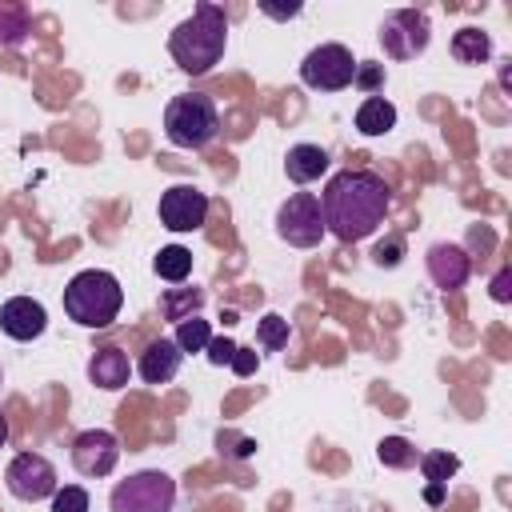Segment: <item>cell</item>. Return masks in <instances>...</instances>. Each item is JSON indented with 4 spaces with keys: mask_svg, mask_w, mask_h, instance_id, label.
<instances>
[{
    "mask_svg": "<svg viewBox=\"0 0 512 512\" xmlns=\"http://www.w3.org/2000/svg\"><path fill=\"white\" fill-rule=\"evenodd\" d=\"M424 500H428V504H440V500H444V484H428V488H424Z\"/></svg>",
    "mask_w": 512,
    "mask_h": 512,
    "instance_id": "33",
    "label": "cell"
},
{
    "mask_svg": "<svg viewBox=\"0 0 512 512\" xmlns=\"http://www.w3.org/2000/svg\"><path fill=\"white\" fill-rule=\"evenodd\" d=\"M172 504H176V480L160 468L132 472L108 496L112 512H172Z\"/></svg>",
    "mask_w": 512,
    "mask_h": 512,
    "instance_id": "5",
    "label": "cell"
},
{
    "mask_svg": "<svg viewBox=\"0 0 512 512\" xmlns=\"http://www.w3.org/2000/svg\"><path fill=\"white\" fill-rule=\"evenodd\" d=\"M52 512H88V492L80 484H64L52 492Z\"/></svg>",
    "mask_w": 512,
    "mask_h": 512,
    "instance_id": "26",
    "label": "cell"
},
{
    "mask_svg": "<svg viewBox=\"0 0 512 512\" xmlns=\"http://www.w3.org/2000/svg\"><path fill=\"white\" fill-rule=\"evenodd\" d=\"M376 456H380V464H384V468H412V464L420 460L416 444H412V440H404V436H384V440L376 444Z\"/></svg>",
    "mask_w": 512,
    "mask_h": 512,
    "instance_id": "22",
    "label": "cell"
},
{
    "mask_svg": "<svg viewBox=\"0 0 512 512\" xmlns=\"http://www.w3.org/2000/svg\"><path fill=\"white\" fill-rule=\"evenodd\" d=\"M356 128L360 136H388L396 128V104L388 96H364L356 108Z\"/></svg>",
    "mask_w": 512,
    "mask_h": 512,
    "instance_id": "17",
    "label": "cell"
},
{
    "mask_svg": "<svg viewBox=\"0 0 512 512\" xmlns=\"http://www.w3.org/2000/svg\"><path fill=\"white\" fill-rule=\"evenodd\" d=\"M508 284H512V272H508V268H500V272H496V280H492V300H496V304H508V296H512V288H508Z\"/></svg>",
    "mask_w": 512,
    "mask_h": 512,
    "instance_id": "31",
    "label": "cell"
},
{
    "mask_svg": "<svg viewBox=\"0 0 512 512\" xmlns=\"http://www.w3.org/2000/svg\"><path fill=\"white\" fill-rule=\"evenodd\" d=\"M208 220V196L196 184H172L160 192V224L168 232H196Z\"/></svg>",
    "mask_w": 512,
    "mask_h": 512,
    "instance_id": "10",
    "label": "cell"
},
{
    "mask_svg": "<svg viewBox=\"0 0 512 512\" xmlns=\"http://www.w3.org/2000/svg\"><path fill=\"white\" fill-rule=\"evenodd\" d=\"M224 48H228V12L212 0H200L192 8V16H184L168 32V52H172L176 68L188 76L212 72L224 60Z\"/></svg>",
    "mask_w": 512,
    "mask_h": 512,
    "instance_id": "2",
    "label": "cell"
},
{
    "mask_svg": "<svg viewBox=\"0 0 512 512\" xmlns=\"http://www.w3.org/2000/svg\"><path fill=\"white\" fill-rule=\"evenodd\" d=\"M260 12H264V16H272V20H292V16H300V4H288V8H276V4H260Z\"/></svg>",
    "mask_w": 512,
    "mask_h": 512,
    "instance_id": "32",
    "label": "cell"
},
{
    "mask_svg": "<svg viewBox=\"0 0 512 512\" xmlns=\"http://www.w3.org/2000/svg\"><path fill=\"white\" fill-rule=\"evenodd\" d=\"M0 328H4L8 340L28 344V340L44 336V328H48V312H44V304L32 300V296H12V300L0 304Z\"/></svg>",
    "mask_w": 512,
    "mask_h": 512,
    "instance_id": "13",
    "label": "cell"
},
{
    "mask_svg": "<svg viewBox=\"0 0 512 512\" xmlns=\"http://www.w3.org/2000/svg\"><path fill=\"white\" fill-rule=\"evenodd\" d=\"M324 212H320V196L316 192H292L280 208H276V236L292 248H316L324 240Z\"/></svg>",
    "mask_w": 512,
    "mask_h": 512,
    "instance_id": "6",
    "label": "cell"
},
{
    "mask_svg": "<svg viewBox=\"0 0 512 512\" xmlns=\"http://www.w3.org/2000/svg\"><path fill=\"white\" fill-rule=\"evenodd\" d=\"M424 264H428L432 284H436V288H444V292L464 288V284H468V276H472V256H468L460 244H448V240L432 244V248H428V256H424Z\"/></svg>",
    "mask_w": 512,
    "mask_h": 512,
    "instance_id": "12",
    "label": "cell"
},
{
    "mask_svg": "<svg viewBox=\"0 0 512 512\" xmlns=\"http://www.w3.org/2000/svg\"><path fill=\"white\" fill-rule=\"evenodd\" d=\"M172 340H176V348H180V352H204V348H208V340H212V324H208L204 316H188V320H180V324H176Z\"/></svg>",
    "mask_w": 512,
    "mask_h": 512,
    "instance_id": "21",
    "label": "cell"
},
{
    "mask_svg": "<svg viewBox=\"0 0 512 512\" xmlns=\"http://www.w3.org/2000/svg\"><path fill=\"white\" fill-rule=\"evenodd\" d=\"M256 364H260V356H256L252 348H240V344H236V352H232V372H236V376H252Z\"/></svg>",
    "mask_w": 512,
    "mask_h": 512,
    "instance_id": "30",
    "label": "cell"
},
{
    "mask_svg": "<svg viewBox=\"0 0 512 512\" xmlns=\"http://www.w3.org/2000/svg\"><path fill=\"white\" fill-rule=\"evenodd\" d=\"M0 384H4V372H0Z\"/></svg>",
    "mask_w": 512,
    "mask_h": 512,
    "instance_id": "35",
    "label": "cell"
},
{
    "mask_svg": "<svg viewBox=\"0 0 512 512\" xmlns=\"http://www.w3.org/2000/svg\"><path fill=\"white\" fill-rule=\"evenodd\" d=\"M116 460H120V440L108 428H88V432H80L72 440V468L80 476L100 480V476H108L116 468Z\"/></svg>",
    "mask_w": 512,
    "mask_h": 512,
    "instance_id": "11",
    "label": "cell"
},
{
    "mask_svg": "<svg viewBox=\"0 0 512 512\" xmlns=\"http://www.w3.org/2000/svg\"><path fill=\"white\" fill-rule=\"evenodd\" d=\"M152 272H156L160 280H168V284H180V280H188V272H192V252H188L184 244H168V248L156 252Z\"/></svg>",
    "mask_w": 512,
    "mask_h": 512,
    "instance_id": "19",
    "label": "cell"
},
{
    "mask_svg": "<svg viewBox=\"0 0 512 512\" xmlns=\"http://www.w3.org/2000/svg\"><path fill=\"white\" fill-rule=\"evenodd\" d=\"M4 484H8V492H12L16 500H24V504L52 500V492L60 488L52 460L40 456V452H16V456L8 460V468H4Z\"/></svg>",
    "mask_w": 512,
    "mask_h": 512,
    "instance_id": "9",
    "label": "cell"
},
{
    "mask_svg": "<svg viewBox=\"0 0 512 512\" xmlns=\"http://www.w3.org/2000/svg\"><path fill=\"white\" fill-rule=\"evenodd\" d=\"M352 76H356V56L344 44H316L300 60V80L312 92H340L352 84Z\"/></svg>",
    "mask_w": 512,
    "mask_h": 512,
    "instance_id": "8",
    "label": "cell"
},
{
    "mask_svg": "<svg viewBox=\"0 0 512 512\" xmlns=\"http://www.w3.org/2000/svg\"><path fill=\"white\" fill-rule=\"evenodd\" d=\"M388 208H392V188L376 172H364V168L336 172L320 196L324 228L344 244L368 240L388 220Z\"/></svg>",
    "mask_w": 512,
    "mask_h": 512,
    "instance_id": "1",
    "label": "cell"
},
{
    "mask_svg": "<svg viewBox=\"0 0 512 512\" xmlns=\"http://www.w3.org/2000/svg\"><path fill=\"white\" fill-rule=\"evenodd\" d=\"M420 472L428 484H448L460 472V456L456 452H420Z\"/></svg>",
    "mask_w": 512,
    "mask_h": 512,
    "instance_id": "23",
    "label": "cell"
},
{
    "mask_svg": "<svg viewBox=\"0 0 512 512\" xmlns=\"http://www.w3.org/2000/svg\"><path fill=\"white\" fill-rule=\"evenodd\" d=\"M356 88H364L368 96H380V84H384V64H368V60H356V76H352Z\"/></svg>",
    "mask_w": 512,
    "mask_h": 512,
    "instance_id": "27",
    "label": "cell"
},
{
    "mask_svg": "<svg viewBox=\"0 0 512 512\" xmlns=\"http://www.w3.org/2000/svg\"><path fill=\"white\" fill-rule=\"evenodd\" d=\"M232 352H236V340H228V336H212L208 340V348H204V356H208V364H232Z\"/></svg>",
    "mask_w": 512,
    "mask_h": 512,
    "instance_id": "29",
    "label": "cell"
},
{
    "mask_svg": "<svg viewBox=\"0 0 512 512\" xmlns=\"http://www.w3.org/2000/svg\"><path fill=\"white\" fill-rule=\"evenodd\" d=\"M328 152L320 148V144H292L288 148V156H284V172H288V180L292 184H312V180H320L324 172H328Z\"/></svg>",
    "mask_w": 512,
    "mask_h": 512,
    "instance_id": "16",
    "label": "cell"
},
{
    "mask_svg": "<svg viewBox=\"0 0 512 512\" xmlns=\"http://www.w3.org/2000/svg\"><path fill=\"white\" fill-rule=\"evenodd\" d=\"M4 444H8V420L0 416V448H4Z\"/></svg>",
    "mask_w": 512,
    "mask_h": 512,
    "instance_id": "34",
    "label": "cell"
},
{
    "mask_svg": "<svg viewBox=\"0 0 512 512\" xmlns=\"http://www.w3.org/2000/svg\"><path fill=\"white\" fill-rule=\"evenodd\" d=\"M204 304V296H200V288H184L180 296L176 292H164V300H160V312L168 316V320H188V316H196V308Z\"/></svg>",
    "mask_w": 512,
    "mask_h": 512,
    "instance_id": "25",
    "label": "cell"
},
{
    "mask_svg": "<svg viewBox=\"0 0 512 512\" xmlns=\"http://www.w3.org/2000/svg\"><path fill=\"white\" fill-rule=\"evenodd\" d=\"M452 56L460 60V64H484L488 56H492V40H488V32L484 28H460V32H452Z\"/></svg>",
    "mask_w": 512,
    "mask_h": 512,
    "instance_id": "18",
    "label": "cell"
},
{
    "mask_svg": "<svg viewBox=\"0 0 512 512\" xmlns=\"http://www.w3.org/2000/svg\"><path fill=\"white\" fill-rule=\"evenodd\" d=\"M124 308V288L104 268H84L64 284V312L80 328H108Z\"/></svg>",
    "mask_w": 512,
    "mask_h": 512,
    "instance_id": "3",
    "label": "cell"
},
{
    "mask_svg": "<svg viewBox=\"0 0 512 512\" xmlns=\"http://www.w3.org/2000/svg\"><path fill=\"white\" fill-rule=\"evenodd\" d=\"M400 256H404V240H400V236L380 240V244H376V252H372V260H376L380 268H396V264H400Z\"/></svg>",
    "mask_w": 512,
    "mask_h": 512,
    "instance_id": "28",
    "label": "cell"
},
{
    "mask_svg": "<svg viewBox=\"0 0 512 512\" xmlns=\"http://www.w3.org/2000/svg\"><path fill=\"white\" fill-rule=\"evenodd\" d=\"M288 336H292V328H288V320H284L280 312L260 316V324H256V340H260L264 352H280V348L288 344Z\"/></svg>",
    "mask_w": 512,
    "mask_h": 512,
    "instance_id": "24",
    "label": "cell"
},
{
    "mask_svg": "<svg viewBox=\"0 0 512 512\" xmlns=\"http://www.w3.org/2000/svg\"><path fill=\"white\" fill-rule=\"evenodd\" d=\"M28 8L24 4H0V48H20L28 40Z\"/></svg>",
    "mask_w": 512,
    "mask_h": 512,
    "instance_id": "20",
    "label": "cell"
},
{
    "mask_svg": "<svg viewBox=\"0 0 512 512\" xmlns=\"http://www.w3.org/2000/svg\"><path fill=\"white\" fill-rule=\"evenodd\" d=\"M180 364H184V352L176 348V340H172V336H160V340H152V344L140 352L136 372H140L144 384H168V380H176Z\"/></svg>",
    "mask_w": 512,
    "mask_h": 512,
    "instance_id": "14",
    "label": "cell"
},
{
    "mask_svg": "<svg viewBox=\"0 0 512 512\" xmlns=\"http://www.w3.org/2000/svg\"><path fill=\"white\" fill-rule=\"evenodd\" d=\"M128 376H132V360H128V352H120L116 344L92 352V360H88V380H92L96 388L116 392V388L128 384Z\"/></svg>",
    "mask_w": 512,
    "mask_h": 512,
    "instance_id": "15",
    "label": "cell"
},
{
    "mask_svg": "<svg viewBox=\"0 0 512 512\" xmlns=\"http://www.w3.org/2000/svg\"><path fill=\"white\" fill-rule=\"evenodd\" d=\"M376 40H380L384 56H392V60H416L428 48V40H432V24H428V16L420 8H396V12H388L380 20Z\"/></svg>",
    "mask_w": 512,
    "mask_h": 512,
    "instance_id": "7",
    "label": "cell"
},
{
    "mask_svg": "<svg viewBox=\"0 0 512 512\" xmlns=\"http://www.w3.org/2000/svg\"><path fill=\"white\" fill-rule=\"evenodd\" d=\"M220 132V112L216 100L204 92H180L164 108V136L176 148H204Z\"/></svg>",
    "mask_w": 512,
    "mask_h": 512,
    "instance_id": "4",
    "label": "cell"
}]
</instances>
